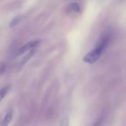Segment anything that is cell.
Listing matches in <instances>:
<instances>
[{
  "label": "cell",
  "mask_w": 126,
  "mask_h": 126,
  "mask_svg": "<svg viewBox=\"0 0 126 126\" xmlns=\"http://www.w3.org/2000/svg\"><path fill=\"white\" fill-rule=\"evenodd\" d=\"M111 40V34L106 33L104 35H103L97 41L95 48L84 56L83 61L90 64L95 63L100 58L101 55L106 50V49L108 47Z\"/></svg>",
  "instance_id": "obj_1"
},
{
  "label": "cell",
  "mask_w": 126,
  "mask_h": 126,
  "mask_svg": "<svg viewBox=\"0 0 126 126\" xmlns=\"http://www.w3.org/2000/svg\"><path fill=\"white\" fill-rule=\"evenodd\" d=\"M41 41L39 40H35V41H32L30 42H28L27 44H26L25 45L22 46L19 50L18 51L17 54H16V56L17 55H22L31 49H33L35 48H36L39 44H40Z\"/></svg>",
  "instance_id": "obj_2"
},
{
  "label": "cell",
  "mask_w": 126,
  "mask_h": 126,
  "mask_svg": "<svg viewBox=\"0 0 126 126\" xmlns=\"http://www.w3.org/2000/svg\"><path fill=\"white\" fill-rule=\"evenodd\" d=\"M13 111L12 109L9 110L5 116L4 117L1 124H0V126H8L9 124L10 123V122L12 121L13 120Z\"/></svg>",
  "instance_id": "obj_3"
},
{
  "label": "cell",
  "mask_w": 126,
  "mask_h": 126,
  "mask_svg": "<svg viewBox=\"0 0 126 126\" xmlns=\"http://www.w3.org/2000/svg\"><path fill=\"white\" fill-rule=\"evenodd\" d=\"M11 88H12V86L10 84H9V85L4 86V87H2L0 89V103L4 98V97L9 93V92L10 91Z\"/></svg>",
  "instance_id": "obj_4"
},
{
  "label": "cell",
  "mask_w": 126,
  "mask_h": 126,
  "mask_svg": "<svg viewBox=\"0 0 126 126\" xmlns=\"http://www.w3.org/2000/svg\"><path fill=\"white\" fill-rule=\"evenodd\" d=\"M34 53H35V50H34V49H31V50H30L24 56V58L21 59V66H24L32 57V55H34Z\"/></svg>",
  "instance_id": "obj_5"
},
{
  "label": "cell",
  "mask_w": 126,
  "mask_h": 126,
  "mask_svg": "<svg viewBox=\"0 0 126 126\" xmlns=\"http://www.w3.org/2000/svg\"><path fill=\"white\" fill-rule=\"evenodd\" d=\"M68 12H74V13H78L80 10V6L78 3H72L70 4L67 7Z\"/></svg>",
  "instance_id": "obj_6"
},
{
  "label": "cell",
  "mask_w": 126,
  "mask_h": 126,
  "mask_svg": "<svg viewBox=\"0 0 126 126\" xmlns=\"http://www.w3.org/2000/svg\"><path fill=\"white\" fill-rule=\"evenodd\" d=\"M21 21V18L20 17H16L14 18L10 23V27H14L15 26H16L17 24H19Z\"/></svg>",
  "instance_id": "obj_7"
},
{
  "label": "cell",
  "mask_w": 126,
  "mask_h": 126,
  "mask_svg": "<svg viewBox=\"0 0 126 126\" xmlns=\"http://www.w3.org/2000/svg\"><path fill=\"white\" fill-rule=\"evenodd\" d=\"M60 126H69V118L68 117H63Z\"/></svg>",
  "instance_id": "obj_8"
},
{
  "label": "cell",
  "mask_w": 126,
  "mask_h": 126,
  "mask_svg": "<svg viewBox=\"0 0 126 126\" xmlns=\"http://www.w3.org/2000/svg\"><path fill=\"white\" fill-rule=\"evenodd\" d=\"M5 69H6V64L4 63L1 62L0 63V75L5 71Z\"/></svg>",
  "instance_id": "obj_9"
},
{
  "label": "cell",
  "mask_w": 126,
  "mask_h": 126,
  "mask_svg": "<svg viewBox=\"0 0 126 126\" xmlns=\"http://www.w3.org/2000/svg\"><path fill=\"white\" fill-rule=\"evenodd\" d=\"M100 123H101V120H99L97 122H96V123H95V124H94L93 126H100Z\"/></svg>",
  "instance_id": "obj_10"
}]
</instances>
